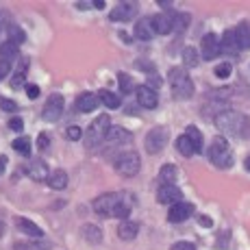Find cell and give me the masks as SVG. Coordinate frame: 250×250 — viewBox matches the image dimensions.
<instances>
[{"label":"cell","mask_w":250,"mask_h":250,"mask_svg":"<svg viewBox=\"0 0 250 250\" xmlns=\"http://www.w3.org/2000/svg\"><path fill=\"white\" fill-rule=\"evenodd\" d=\"M215 126L227 135H246L248 133V118L239 111H222L215 118Z\"/></svg>","instance_id":"cell-1"},{"label":"cell","mask_w":250,"mask_h":250,"mask_svg":"<svg viewBox=\"0 0 250 250\" xmlns=\"http://www.w3.org/2000/svg\"><path fill=\"white\" fill-rule=\"evenodd\" d=\"M109 131H111V118H109V115H104V113L98 115V118L89 124L87 133H85V146H87L89 150L98 148L100 144L107 142Z\"/></svg>","instance_id":"cell-2"},{"label":"cell","mask_w":250,"mask_h":250,"mask_svg":"<svg viewBox=\"0 0 250 250\" xmlns=\"http://www.w3.org/2000/svg\"><path fill=\"white\" fill-rule=\"evenodd\" d=\"M209 161L215 167H230L233 166V150H230L229 142L224 137H215L209 146Z\"/></svg>","instance_id":"cell-3"},{"label":"cell","mask_w":250,"mask_h":250,"mask_svg":"<svg viewBox=\"0 0 250 250\" xmlns=\"http://www.w3.org/2000/svg\"><path fill=\"white\" fill-rule=\"evenodd\" d=\"M170 85H172V94L181 100L189 98V96L194 94V81L189 79L187 70H183V68L170 70Z\"/></svg>","instance_id":"cell-4"},{"label":"cell","mask_w":250,"mask_h":250,"mask_svg":"<svg viewBox=\"0 0 250 250\" xmlns=\"http://www.w3.org/2000/svg\"><path fill=\"white\" fill-rule=\"evenodd\" d=\"M113 167L122 176H135L139 172V167H142V161H139L137 152H122V155H118Z\"/></svg>","instance_id":"cell-5"},{"label":"cell","mask_w":250,"mask_h":250,"mask_svg":"<svg viewBox=\"0 0 250 250\" xmlns=\"http://www.w3.org/2000/svg\"><path fill=\"white\" fill-rule=\"evenodd\" d=\"M167 139H170V131H167L166 126H155L146 135V150L150 152V155H157V152H161L163 148H166Z\"/></svg>","instance_id":"cell-6"},{"label":"cell","mask_w":250,"mask_h":250,"mask_svg":"<svg viewBox=\"0 0 250 250\" xmlns=\"http://www.w3.org/2000/svg\"><path fill=\"white\" fill-rule=\"evenodd\" d=\"M120 198H122V194H103L94 200L91 207H94V211L98 215H103V218H113L115 207H118Z\"/></svg>","instance_id":"cell-7"},{"label":"cell","mask_w":250,"mask_h":250,"mask_svg":"<svg viewBox=\"0 0 250 250\" xmlns=\"http://www.w3.org/2000/svg\"><path fill=\"white\" fill-rule=\"evenodd\" d=\"M200 52H203V57L207 61H213L215 57H220L222 44H220V40H218L215 33H207V35L203 37V42H200Z\"/></svg>","instance_id":"cell-8"},{"label":"cell","mask_w":250,"mask_h":250,"mask_svg":"<svg viewBox=\"0 0 250 250\" xmlns=\"http://www.w3.org/2000/svg\"><path fill=\"white\" fill-rule=\"evenodd\" d=\"M61 113H63V96L61 94H52L50 98H48L46 107H44V120L46 122H57V120L61 118Z\"/></svg>","instance_id":"cell-9"},{"label":"cell","mask_w":250,"mask_h":250,"mask_svg":"<svg viewBox=\"0 0 250 250\" xmlns=\"http://www.w3.org/2000/svg\"><path fill=\"white\" fill-rule=\"evenodd\" d=\"M181 196H183V191L176 185H161V189L157 191V200H159L161 205H170V207L179 205Z\"/></svg>","instance_id":"cell-10"},{"label":"cell","mask_w":250,"mask_h":250,"mask_svg":"<svg viewBox=\"0 0 250 250\" xmlns=\"http://www.w3.org/2000/svg\"><path fill=\"white\" fill-rule=\"evenodd\" d=\"M135 13H137V4L135 2H120L118 7L111 11V20L113 22H128V20H133L135 18Z\"/></svg>","instance_id":"cell-11"},{"label":"cell","mask_w":250,"mask_h":250,"mask_svg":"<svg viewBox=\"0 0 250 250\" xmlns=\"http://www.w3.org/2000/svg\"><path fill=\"white\" fill-rule=\"evenodd\" d=\"M137 103L142 104L144 109H155L157 104H159V96H157V91L152 87H148V85H139L137 87Z\"/></svg>","instance_id":"cell-12"},{"label":"cell","mask_w":250,"mask_h":250,"mask_svg":"<svg viewBox=\"0 0 250 250\" xmlns=\"http://www.w3.org/2000/svg\"><path fill=\"white\" fill-rule=\"evenodd\" d=\"M191 213H194V205L179 203V205L170 207V211H167V220H170V222H185Z\"/></svg>","instance_id":"cell-13"},{"label":"cell","mask_w":250,"mask_h":250,"mask_svg":"<svg viewBox=\"0 0 250 250\" xmlns=\"http://www.w3.org/2000/svg\"><path fill=\"white\" fill-rule=\"evenodd\" d=\"M152 26H155L157 35H167L170 31H174V18L170 13H157L152 16Z\"/></svg>","instance_id":"cell-14"},{"label":"cell","mask_w":250,"mask_h":250,"mask_svg":"<svg viewBox=\"0 0 250 250\" xmlns=\"http://www.w3.org/2000/svg\"><path fill=\"white\" fill-rule=\"evenodd\" d=\"M100 98L96 94H91V91H83V94L76 98V109H79L81 113H91L96 107H98Z\"/></svg>","instance_id":"cell-15"},{"label":"cell","mask_w":250,"mask_h":250,"mask_svg":"<svg viewBox=\"0 0 250 250\" xmlns=\"http://www.w3.org/2000/svg\"><path fill=\"white\" fill-rule=\"evenodd\" d=\"M28 176H31L33 181H37V183L48 181V179H50V172H48V163H46L44 159L31 161V166H28Z\"/></svg>","instance_id":"cell-16"},{"label":"cell","mask_w":250,"mask_h":250,"mask_svg":"<svg viewBox=\"0 0 250 250\" xmlns=\"http://www.w3.org/2000/svg\"><path fill=\"white\" fill-rule=\"evenodd\" d=\"M157 35L155 26H152V18H142L137 24H135V37L142 42H148Z\"/></svg>","instance_id":"cell-17"},{"label":"cell","mask_w":250,"mask_h":250,"mask_svg":"<svg viewBox=\"0 0 250 250\" xmlns=\"http://www.w3.org/2000/svg\"><path fill=\"white\" fill-rule=\"evenodd\" d=\"M220 44H222V52H229V55H237L242 48H239V42H237V35H235V28H230L222 35V40H220Z\"/></svg>","instance_id":"cell-18"},{"label":"cell","mask_w":250,"mask_h":250,"mask_svg":"<svg viewBox=\"0 0 250 250\" xmlns=\"http://www.w3.org/2000/svg\"><path fill=\"white\" fill-rule=\"evenodd\" d=\"M131 142V133L126 131V128H111L109 131V135H107V142L104 144H109V146H122V144H128Z\"/></svg>","instance_id":"cell-19"},{"label":"cell","mask_w":250,"mask_h":250,"mask_svg":"<svg viewBox=\"0 0 250 250\" xmlns=\"http://www.w3.org/2000/svg\"><path fill=\"white\" fill-rule=\"evenodd\" d=\"M16 224H18V229H20L22 233L31 235V237H44V230L37 227L35 222H31V220H26V218H16Z\"/></svg>","instance_id":"cell-20"},{"label":"cell","mask_w":250,"mask_h":250,"mask_svg":"<svg viewBox=\"0 0 250 250\" xmlns=\"http://www.w3.org/2000/svg\"><path fill=\"white\" fill-rule=\"evenodd\" d=\"M131 209H133V198L128 194H122V198H120L118 207H115V213L113 218H120V220H126L128 215H131Z\"/></svg>","instance_id":"cell-21"},{"label":"cell","mask_w":250,"mask_h":250,"mask_svg":"<svg viewBox=\"0 0 250 250\" xmlns=\"http://www.w3.org/2000/svg\"><path fill=\"white\" fill-rule=\"evenodd\" d=\"M159 179L163 185H174L176 179H179V167L172 166V163H166L159 170Z\"/></svg>","instance_id":"cell-22"},{"label":"cell","mask_w":250,"mask_h":250,"mask_svg":"<svg viewBox=\"0 0 250 250\" xmlns=\"http://www.w3.org/2000/svg\"><path fill=\"white\" fill-rule=\"evenodd\" d=\"M137 233H139V224L137 222H122L118 227V237L120 239H126V242L135 239Z\"/></svg>","instance_id":"cell-23"},{"label":"cell","mask_w":250,"mask_h":250,"mask_svg":"<svg viewBox=\"0 0 250 250\" xmlns=\"http://www.w3.org/2000/svg\"><path fill=\"white\" fill-rule=\"evenodd\" d=\"M235 35H237L239 48H250V22H242L235 28Z\"/></svg>","instance_id":"cell-24"},{"label":"cell","mask_w":250,"mask_h":250,"mask_svg":"<svg viewBox=\"0 0 250 250\" xmlns=\"http://www.w3.org/2000/svg\"><path fill=\"white\" fill-rule=\"evenodd\" d=\"M48 185H50L52 189H65V185H68V174H65L63 170H55V172H50Z\"/></svg>","instance_id":"cell-25"},{"label":"cell","mask_w":250,"mask_h":250,"mask_svg":"<svg viewBox=\"0 0 250 250\" xmlns=\"http://www.w3.org/2000/svg\"><path fill=\"white\" fill-rule=\"evenodd\" d=\"M176 148H179V152H181V155H185V157L196 155L194 144H191V139L187 137V135H181L179 139H176Z\"/></svg>","instance_id":"cell-26"},{"label":"cell","mask_w":250,"mask_h":250,"mask_svg":"<svg viewBox=\"0 0 250 250\" xmlns=\"http://www.w3.org/2000/svg\"><path fill=\"white\" fill-rule=\"evenodd\" d=\"M18 57V44H13V42H4V44H0V59L2 61H11Z\"/></svg>","instance_id":"cell-27"},{"label":"cell","mask_w":250,"mask_h":250,"mask_svg":"<svg viewBox=\"0 0 250 250\" xmlns=\"http://www.w3.org/2000/svg\"><path fill=\"white\" fill-rule=\"evenodd\" d=\"M83 237L87 239L89 244H100L103 233H100V229L94 227V224H85V227H83Z\"/></svg>","instance_id":"cell-28"},{"label":"cell","mask_w":250,"mask_h":250,"mask_svg":"<svg viewBox=\"0 0 250 250\" xmlns=\"http://www.w3.org/2000/svg\"><path fill=\"white\" fill-rule=\"evenodd\" d=\"M185 135L191 139V144H194V148H196V155H198V152H203V135H200V131H198V128H196V126H187Z\"/></svg>","instance_id":"cell-29"},{"label":"cell","mask_w":250,"mask_h":250,"mask_svg":"<svg viewBox=\"0 0 250 250\" xmlns=\"http://www.w3.org/2000/svg\"><path fill=\"white\" fill-rule=\"evenodd\" d=\"M98 98L103 100V104H104V107H109V109H118L120 107V98L115 94H111V91H107V89L100 91Z\"/></svg>","instance_id":"cell-30"},{"label":"cell","mask_w":250,"mask_h":250,"mask_svg":"<svg viewBox=\"0 0 250 250\" xmlns=\"http://www.w3.org/2000/svg\"><path fill=\"white\" fill-rule=\"evenodd\" d=\"M183 63H185L187 68H196V65H198V50H196V48H185V50H183Z\"/></svg>","instance_id":"cell-31"},{"label":"cell","mask_w":250,"mask_h":250,"mask_svg":"<svg viewBox=\"0 0 250 250\" xmlns=\"http://www.w3.org/2000/svg\"><path fill=\"white\" fill-rule=\"evenodd\" d=\"M13 150H18L20 155H31V139L28 137H18L13 139Z\"/></svg>","instance_id":"cell-32"},{"label":"cell","mask_w":250,"mask_h":250,"mask_svg":"<svg viewBox=\"0 0 250 250\" xmlns=\"http://www.w3.org/2000/svg\"><path fill=\"white\" fill-rule=\"evenodd\" d=\"M7 31H9V42H13V44L20 46L22 42L26 40V37H24V31H22L20 26H16V24H11V26H9Z\"/></svg>","instance_id":"cell-33"},{"label":"cell","mask_w":250,"mask_h":250,"mask_svg":"<svg viewBox=\"0 0 250 250\" xmlns=\"http://www.w3.org/2000/svg\"><path fill=\"white\" fill-rule=\"evenodd\" d=\"M118 81H120V87H122L124 94H131L133 87H137L135 83H133V79L128 74H118Z\"/></svg>","instance_id":"cell-34"},{"label":"cell","mask_w":250,"mask_h":250,"mask_svg":"<svg viewBox=\"0 0 250 250\" xmlns=\"http://www.w3.org/2000/svg\"><path fill=\"white\" fill-rule=\"evenodd\" d=\"M174 31H183V28L189 24V16L187 13H174Z\"/></svg>","instance_id":"cell-35"},{"label":"cell","mask_w":250,"mask_h":250,"mask_svg":"<svg viewBox=\"0 0 250 250\" xmlns=\"http://www.w3.org/2000/svg\"><path fill=\"white\" fill-rule=\"evenodd\" d=\"M0 109L2 111H18V103L9 98H0Z\"/></svg>","instance_id":"cell-36"},{"label":"cell","mask_w":250,"mask_h":250,"mask_svg":"<svg viewBox=\"0 0 250 250\" xmlns=\"http://www.w3.org/2000/svg\"><path fill=\"white\" fill-rule=\"evenodd\" d=\"M9 128H11V131H16V133H22L24 131V120L22 118H11L9 120Z\"/></svg>","instance_id":"cell-37"},{"label":"cell","mask_w":250,"mask_h":250,"mask_svg":"<svg viewBox=\"0 0 250 250\" xmlns=\"http://www.w3.org/2000/svg\"><path fill=\"white\" fill-rule=\"evenodd\" d=\"M65 137H68L70 142H76V139H81V137H83V131H81L79 126H70L68 131H65Z\"/></svg>","instance_id":"cell-38"},{"label":"cell","mask_w":250,"mask_h":250,"mask_svg":"<svg viewBox=\"0 0 250 250\" xmlns=\"http://www.w3.org/2000/svg\"><path fill=\"white\" fill-rule=\"evenodd\" d=\"M215 76H218V79H229L230 76V65L229 63L218 65V68H215Z\"/></svg>","instance_id":"cell-39"},{"label":"cell","mask_w":250,"mask_h":250,"mask_svg":"<svg viewBox=\"0 0 250 250\" xmlns=\"http://www.w3.org/2000/svg\"><path fill=\"white\" fill-rule=\"evenodd\" d=\"M48 146H50V137H48V133H40V137H37V148L44 152Z\"/></svg>","instance_id":"cell-40"},{"label":"cell","mask_w":250,"mask_h":250,"mask_svg":"<svg viewBox=\"0 0 250 250\" xmlns=\"http://www.w3.org/2000/svg\"><path fill=\"white\" fill-rule=\"evenodd\" d=\"M11 87H13V89L26 87V85H24V72H18V74L13 76V81H11Z\"/></svg>","instance_id":"cell-41"},{"label":"cell","mask_w":250,"mask_h":250,"mask_svg":"<svg viewBox=\"0 0 250 250\" xmlns=\"http://www.w3.org/2000/svg\"><path fill=\"white\" fill-rule=\"evenodd\" d=\"M26 96H28L31 100H35L37 96H40V87H37V85H33V83H28V85H26Z\"/></svg>","instance_id":"cell-42"},{"label":"cell","mask_w":250,"mask_h":250,"mask_svg":"<svg viewBox=\"0 0 250 250\" xmlns=\"http://www.w3.org/2000/svg\"><path fill=\"white\" fill-rule=\"evenodd\" d=\"M9 70H11V61H2V59H0V81L9 74Z\"/></svg>","instance_id":"cell-43"},{"label":"cell","mask_w":250,"mask_h":250,"mask_svg":"<svg viewBox=\"0 0 250 250\" xmlns=\"http://www.w3.org/2000/svg\"><path fill=\"white\" fill-rule=\"evenodd\" d=\"M172 250H196V246L191 242H176L174 246H172Z\"/></svg>","instance_id":"cell-44"},{"label":"cell","mask_w":250,"mask_h":250,"mask_svg":"<svg viewBox=\"0 0 250 250\" xmlns=\"http://www.w3.org/2000/svg\"><path fill=\"white\" fill-rule=\"evenodd\" d=\"M4 26H11V24H9V16H7V11H0V31H2Z\"/></svg>","instance_id":"cell-45"},{"label":"cell","mask_w":250,"mask_h":250,"mask_svg":"<svg viewBox=\"0 0 250 250\" xmlns=\"http://www.w3.org/2000/svg\"><path fill=\"white\" fill-rule=\"evenodd\" d=\"M4 167H7V157L4 155H0V174L4 172Z\"/></svg>","instance_id":"cell-46"},{"label":"cell","mask_w":250,"mask_h":250,"mask_svg":"<svg viewBox=\"0 0 250 250\" xmlns=\"http://www.w3.org/2000/svg\"><path fill=\"white\" fill-rule=\"evenodd\" d=\"M94 7H96V9H104V2H103V0H96Z\"/></svg>","instance_id":"cell-47"},{"label":"cell","mask_w":250,"mask_h":250,"mask_svg":"<svg viewBox=\"0 0 250 250\" xmlns=\"http://www.w3.org/2000/svg\"><path fill=\"white\" fill-rule=\"evenodd\" d=\"M200 222L207 224V227H211V220H209V218H205V215H203V218H200Z\"/></svg>","instance_id":"cell-48"},{"label":"cell","mask_w":250,"mask_h":250,"mask_svg":"<svg viewBox=\"0 0 250 250\" xmlns=\"http://www.w3.org/2000/svg\"><path fill=\"white\" fill-rule=\"evenodd\" d=\"M244 166H246V170H248V172H250V155H248V157H246V163H244Z\"/></svg>","instance_id":"cell-49"}]
</instances>
